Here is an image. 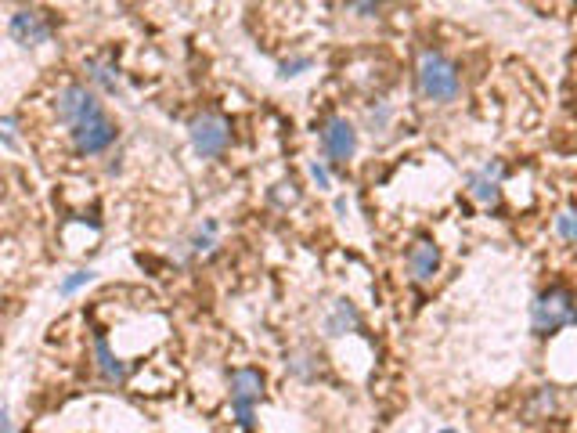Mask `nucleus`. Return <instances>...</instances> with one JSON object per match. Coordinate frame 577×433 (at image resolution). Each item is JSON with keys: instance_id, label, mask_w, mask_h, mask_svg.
I'll list each match as a JSON object with an SVG mask.
<instances>
[{"instance_id": "20", "label": "nucleus", "mask_w": 577, "mask_h": 433, "mask_svg": "<svg viewBox=\"0 0 577 433\" xmlns=\"http://www.w3.org/2000/svg\"><path fill=\"white\" fill-rule=\"evenodd\" d=\"M15 127H19V123H15V120H0V141H4V145H8V148H19V138H15Z\"/></svg>"}, {"instance_id": "7", "label": "nucleus", "mask_w": 577, "mask_h": 433, "mask_svg": "<svg viewBox=\"0 0 577 433\" xmlns=\"http://www.w3.org/2000/svg\"><path fill=\"white\" fill-rule=\"evenodd\" d=\"M11 40L22 47H40L47 40L55 37V19L47 15V11H37V8H22L11 15Z\"/></svg>"}, {"instance_id": "22", "label": "nucleus", "mask_w": 577, "mask_h": 433, "mask_svg": "<svg viewBox=\"0 0 577 433\" xmlns=\"http://www.w3.org/2000/svg\"><path fill=\"white\" fill-rule=\"evenodd\" d=\"M347 4L358 11V15H376V8H379V0H347Z\"/></svg>"}, {"instance_id": "15", "label": "nucleus", "mask_w": 577, "mask_h": 433, "mask_svg": "<svg viewBox=\"0 0 577 433\" xmlns=\"http://www.w3.org/2000/svg\"><path fill=\"white\" fill-rule=\"evenodd\" d=\"M213 246H217V221H206L192 239H188V253L199 257V253H210Z\"/></svg>"}, {"instance_id": "3", "label": "nucleus", "mask_w": 577, "mask_h": 433, "mask_svg": "<svg viewBox=\"0 0 577 433\" xmlns=\"http://www.w3.org/2000/svg\"><path fill=\"white\" fill-rule=\"evenodd\" d=\"M264 401V372L235 369L231 372V412L242 433L257 430V405Z\"/></svg>"}, {"instance_id": "13", "label": "nucleus", "mask_w": 577, "mask_h": 433, "mask_svg": "<svg viewBox=\"0 0 577 433\" xmlns=\"http://www.w3.org/2000/svg\"><path fill=\"white\" fill-rule=\"evenodd\" d=\"M358 329H361L358 307L350 304V300H336L329 318H325V332H329V336H347V332H358Z\"/></svg>"}, {"instance_id": "8", "label": "nucleus", "mask_w": 577, "mask_h": 433, "mask_svg": "<svg viewBox=\"0 0 577 433\" xmlns=\"http://www.w3.org/2000/svg\"><path fill=\"white\" fill-rule=\"evenodd\" d=\"M321 148H325V156L332 163H350L354 152H358V130H354V123L347 116L325 120V127H321Z\"/></svg>"}, {"instance_id": "9", "label": "nucleus", "mask_w": 577, "mask_h": 433, "mask_svg": "<svg viewBox=\"0 0 577 433\" xmlns=\"http://www.w3.org/2000/svg\"><path fill=\"white\" fill-rule=\"evenodd\" d=\"M502 177H505V166L498 163V159L480 166V170H473L466 181L469 199H477L480 206H495L498 199H502Z\"/></svg>"}, {"instance_id": "6", "label": "nucleus", "mask_w": 577, "mask_h": 433, "mask_svg": "<svg viewBox=\"0 0 577 433\" xmlns=\"http://www.w3.org/2000/svg\"><path fill=\"white\" fill-rule=\"evenodd\" d=\"M98 112H105V109H101L98 94H94L87 83H65L62 91L55 94V116L65 123V127H76V123L91 120Z\"/></svg>"}, {"instance_id": "21", "label": "nucleus", "mask_w": 577, "mask_h": 433, "mask_svg": "<svg viewBox=\"0 0 577 433\" xmlns=\"http://www.w3.org/2000/svg\"><path fill=\"white\" fill-rule=\"evenodd\" d=\"M311 177H314V185H318V188H332V174H329V166H325V163H311Z\"/></svg>"}, {"instance_id": "2", "label": "nucleus", "mask_w": 577, "mask_h": 433, "mask_svg": "<svg viewBox=\"0 0 577 433\" xmlns=\"http://www.w3.org/2000/svg\"><path fill=\"white\" fill-rule=\"evenodd\" d=\"M574 325V293L567 286H549L534 296L531 304V329L534 336H556L559 329Z\"/></svg>"}, {"instance_id": "4", "label": "nucleus", "mask_w": 577, "mask_h": 433, "mask_svg": "<svg viewBox=\"0 0 577 433\" xmlns=\"http://www.w3.org/2000/svg\"><path fill=\"white\" fill-rule=\"evenodd\" d=\"M188 138H192L195 156L217 159L224 156L231 145V123L224 120L220 112H199V116L188 123Z\"/></svg>"}, {"instance_id": "16", "label": "nucleus", "mask_w": 577, "mask_h": 433, "mask_svg": "<svg viewBox=\"0 0 577 433\" xmlns=\"http://www.w3.org/2000/svg\"><path fill=\"white\" fill-rule=\"evenodd\" d=\"M91 282H94V271H91V268H80V271H73V275L65 278L62 286H58V293H62V296H73L76 289L91 286Z\"/></svg>"}, {"instance_id": "12", "label": "nucleus", "mask_w": 577, "mask_h": 433, "mask_svg": "<svg viewBox=\"0 0 577 433\" xmlns=\"http://www.w3.org/2000/svg\"><path fill=\"white\" fill-rule=\"evenodd\" d=\"M83 69H87V80L98 83L101 91H109V94L123 91V73H120V65L112 62V58H91Z\"/></svg>"}, {"instance_id": "23", "label": "nucleus", "mask_w": 577, "mask_h": 433, "mask_svg": "<svg viewBox=\"0 0 577 433\" xmlns=\"http://www.w3.org/2000/svg\"><path fill=\"white\" fill-rule=\"evenodd\" d=\"M538 412H556V394L552 390H538Z\"/></svg>"}, {"instance_id": "17", "label": "nucleus", "mask_w": 577, "mask_h": 433, "mask_svg": "<svg viewBox=\"0 0 577 433\" xmlns=\"http://www.w3.org/2000/svg\"><path fill=\"white\" fill-rule=\"evenodd\" d=\"M556 231L563 235V242H574L577 239V224H574V210H563L556 217Z\"/></svg>"}, {"instance_id": "19", "label": "nucleus", "mask_w": 577, "mask_h": 433, "mask_svg": "<svg viewBox=\"0 0 577 433\" xmlns=\"http://www.w3.org/2000/svg\"><path fill=\"white\" fill-rule=\"evenodd\" d=\"M303 69H311V58H307V55L289 58V62H282V76H300Z\"/></svg>"}, {"instance_id": "14", "label": "nucleus", "mask_w": 577, "mask_h": 433, "mask_svg": "<svg viewBox=\"0 0 577 433\" xmlns=\"http://www.w3.org/2000/svg\"><path fill=\"white\" fill-rule=\"evenodd\" d=\"M289 372H293L296 379H318V372H321V354H314V351H296V354H289Z\"/></svg>"}, {"instance_id": "25", "label": "nucleus", "mask_w": 577, "mask_h": 433, "mask_svg": "<svg viewBox=\"0 0 577 433\" xmlns=\"http://www.w3.org/2000/svg\"><path fill=\"white\" fill-rule=\"evenodd\" d=\"M440 433H458V430H440Z\"/></svg>"}, {"instance_id": "24", "label": "nucleus", "mask_w": 577, "mask_h": 433, "mask_svg": "<svg viewBox=\"0 0 577 433\" xmlns=\"http://www.w3.org/2000/svg\"><path fill=\"white\" fill-rule=\"evenodd\" d=\"M0 433H15V426H11V412H8V408H0Z\"/></svg>"}, {"instance_id": "1", "label": "nucleus", "mask_w": 577, "mask_h": 433, "mask_svg": "<svg viewBox=\"0 0 577 433\" xmlns=\"http://www.w3.org/2000/svg\"><path fill=\"white\" fill-rule=\"evenodd\" d=\"M419 91L426 102L437 105H451L462 91V76H458V65L451 58H444L440 51L426 47L419 55Z\"/></svg>"}, {"instance_id": "18", "label": "nucleus", "mask_w": 577, "mask_h": 433, "mask_svg": "<svg viewBox=\"0 0 577 433\" xmlns=\"http://www.w3.org/2000/svg\"><path fill=\"white\" fill-rule=\"evenodd\" d=\"M386 123H390V109H386V105H376V109L368 112V127H372V134H376V130H386Z\"/></svg>"}, {"instance_id": "10", "label": "nucleus", "mask_w": 577, "mask_h": 433, "mask_svg": "<svg viewBox=\"0 0 577 433\" xmlns=\"http://www.w3.org/2000/svg\"><path fill=\"white\" fill-rule=\"evenodd\" d=\"M408 271H412V278L419 282V286H430L433 278H437V271H440L437 242H430V239L415 242V246L408 249Z\"/></svg>"}, {"instance_id": "11", "label": "nucleus", "mask_w": 577, "mask_h": 433, "mask_svg": "<svg viewBox=\"0 0 577 433\" xmlns=\"http://www.w3.org/2000/svg\"><path fill=\"white\" fill-rule=\"evenodd\" d=\"M94 361H98V372L105 383H116V387L127 383V376H130L127 361H120L116 354H112L109 336H105V332H94Z\"/></svg>"}, {"instance_id": "5", "label": "nucleus", "mask_w": 577, "mask_h": 433, "mask_svg": "<svg viewBox=\"0 0 577 433\" xmlns=\"http://www.w3.org/2000/svg\"><path fill=\"white\" fill-rule=\"evenodd\" d=\"M69 138H73L76 156H101V152H109V148L116 145L120 127L109 120V112H98V116H91V120L69 127Z\"/></svg>"}]
</instances>
